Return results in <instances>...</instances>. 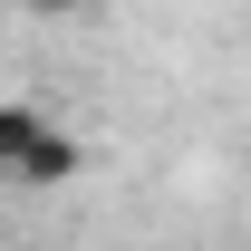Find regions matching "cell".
Here are the masks:
<instances>
[{"label": "cell", "mask_w": 251, "mask_h": 251, "mask_svg": "<svg viewBox=\"0 0 251 251\" xmlns=\"http://www.w3.org/2000/svg\"><path fill=\"white\" fill-rule=\"evenodd\" d=\"M68 174H77V135H58V126H39L29 155L10 164V184H68Z\"/></svg>", "instance_id": "6da1fadb"}, {"label": "cell", "mask_w": 251, "mask_h": 251, "mask_svg": "<svg viewBox=\"0 0 251 251\" xmlns=\"http://www.w3.org/2000/svg\"><path fill=\"white\" fill-rule=\"evenodd\" d=\"M39 126H49L39 106H20V97H0V174H10V164L29 155V135H39Z\"/></svg>", "instance_id": "7a4b0ae2"}]
</instances>
